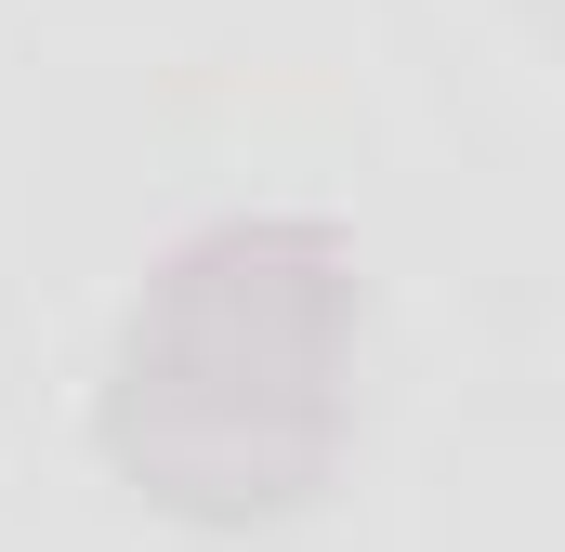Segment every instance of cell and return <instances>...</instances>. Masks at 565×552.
Returning <instances> with one entry per match:
<instances>
[{"mask_svg":"<svg viewBox=\"0 0 565 552\" xmlns=\"http://www.w3.org/2000/svg\"><path fill=\"white\" fill-rule=\"evenodd\" d=\"M355 251L316 211L171 237L106 342L93 447L171 527H289L355 447Z\"/></svg>","mask_w":565,"mask_h":552,"instance_id":"6da1fadb","label":"cell"}]
</instances>
